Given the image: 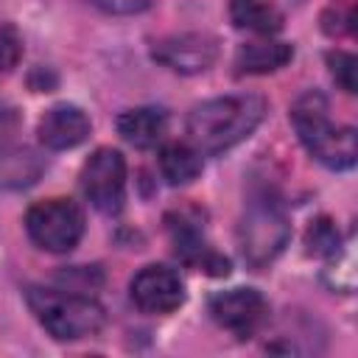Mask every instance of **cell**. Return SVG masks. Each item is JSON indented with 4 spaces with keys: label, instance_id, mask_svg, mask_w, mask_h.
Returning a JSON list of instances; mask_svg holds the SVG:
<instances>
[{
    "label": "cell",
    "instance_id": "obj_1",
    "mask_svg": "<svg viewBox=\"0 0 358 358\" xmlns=\"http://www.w3.org/2000/svg\"><path fill=\"white\" fill-rule=\"evenodd\" d=\"M266 98L241 92L201 101L187 115V134L199 154H221L246 140L266 117Z\"/></svg>",
    "mask_w": 358,
    "mask_h": 358
},
{
    "label": "cell",
    "instance_id": "obj_2",
    "mask_svg": "<svg viewBox=\"0 0 358 358\" xmlns=\"http://www.w3.org/2000/svg\"><path fill=\"white\" fill-rule=\"evenodd\" d=\"M291 123L296 129L299 143L308 148V154L333 168V171H347L355 165L358 157V137L352 126H338L327 115V98L316 90L305 92L296 98L291 106Z\"/></svg>",
    "mask_w": 358,
    "mask_h": 358
},
{
    "label": "cell",
    "instance_id": "obj_3",
    "mask_svg": "<svg viewBox=\"0 0 358 358\" xmlns=\"http://www.w3.org/2000/svg\"><path fill=\"white\" fill-rule=\"evenodd\" d=\"M28 308L34 310L36 322L59 341H76L101 333L106 324V310L98 299L78 291H53L31 285L25 291Z\"/></svg>",
    "mask_w": 358,
    "mask_h": 358
},
{
    "label": "cell",
    "instance_id": "obj_4",
    "mask_svg": "<svg viewBox=\"0 0 358 358\" xmlns=\"http://www.w3.org/2000/svg\"><path fill=\"white\" fill-rule=\"evenodd\" d=\"M288 241L291 224L282 207L268 196L252 199L238 221V246L243 260L252 268H263L288 246Z\"/></svg>",
    "mask_w": 358,
    "mask_h": 358
},
{
    "label": "cell",
    "instance_id": "obj_5",
    "mask_svg": "<svg viewBox=\"0 0 358 358\" xmlns=\"http://www.w3.org/2000/svg\"><path fill=\"white\" fill-rule=\"evenodd\" d=\"M25 232L39 249L64 255L76 249L84 235V213L70 199H45L28 207Z\"/></svg>",
    "mask_w": 358,
    "mask_h": 358
},
{
    "label": "cell",
    "instance_id": "obj_6",
    "mask_svg": "<svg viewBox=\"0 0 358 358\" xmlns=\"http://www.w3.org/2000/svg\"><path fill=\"white\" fill-rule=\"evenodd\" d=\"M165 227H168L173 252L182 263H187L190 268H199L210 277L229 274V260L204 241V213H199L196 207L171 210L165 215Z\"/></svg>",
    "mask_w": 358,
    "mask_h": 358
},
{
    "label": "cell",
    "instance_id": "obj_7",
    "mask_svg": "<svg viewBox=\"0 0 358 358\" xmlns=\"http://www.w3.org/2000/svg\"><path fill=\"white\" fill-rule=\"evenodd\" d=\"M87 201L98 213H117L126 199V159L117 148H95L78 173Z\"/></svg>",
    "mask_w": 358,
    "mask_h": 358
},
{
    "label": "cell",
    "instance_id": "obj_8",
    "mask_svg": "<svg viewBox=\"0 0 358 358\" xmlns=\"http://www.w3.org/2000/svg\"><path fill=\"white\" fill-rule=\"evenodd\" d=\"M210 316L218 327L238 338H249L268 319V302L257 288H229L210 296Z\"/></svg>",
    "mask_w": 358,
    "mask_h": 358
},
{
    "label": "cell",
    "instance_id": "obj_9",
    "mask_svg": "<svg viewBox=\"0 0 358 358\" xmlns=\"http://www.w3.org/2000/svg\"><path fill=\"white\" fill-rule=\"evenodd\" d=\"M151 56L173 73L193 76V73H204L218 59V39L210 34H199V31L173 34V36L159 39Z\"/></svg>",
    "mask_w": 358,
    "mask_h": 358
},
{
    "label": "cell",
    "instance_id": "obj_10",
    "mask_svg": "<svg viewBox=\"0 0 358 358\" xmlns=\"http://www.w3.org/2000/svg\"><path fill=\"white\" fill-rule=\"evenodd\" d=\"M129 291H131V302L143 313H171L185 302V282L168 266L140 268L134 274Z\"/></svg>",
    "mask_w": 358,
    "mask_h": 358
},
{
    "label": "cell",
    "instance_id": "obj_11",
    "mask_svg": "<svg viewBox=\"0 0 358 358\" xmlns=\"http://www.w3.org/2000/svg\"><path fill=\"white\" fill-rule=\"evenodd\" d=\"M90 117L81 106L76 103H59L53 109H48L36 126V134H39V143L50 151H67V148H76L78 143L87 140L90 134Z\"/></svg>",
    "mask_w": 358,
    "mask_h": 358
},
{
    "label": "cell",
    "instance_id": "obj_12",
    "mask_svg": "<svg viewBox=\"0 0 358 358\" xmlns=\"http://www.w3.org/2000/svg\"><path fill=\"white\" fill-rule=\"evenodd\" d=\"M168 131V115L159 106H137L117 115V134L134 148H154Z\"/></svg>",
    "mask_w": 358,
    "mask_h": 358
},
{
    "label": "cell",
    "instance_id": "obj_13",
    "mask_svg": "<svg viewBox=\"0 0 358 358\" xmlns=\"http://www.w3.org/2000/svg\"><path fill=\"white\" fill-rule=\"evenodd\" d=\"M294 59V48L280 39H257L246 42L235 53V70L238 76H263L285 67Z\"/></svg>",
    "mask_w": 358,
    "mask_h": 358
},
{
    "label": "cell",
    "instance_id": "obj_14",
    "mask_svg": "<svg viewBox=\"0 0 358 358\" xmlns=\"http://www.w3.org/2000/svg\"><path fill=\"white\" fill-rule=\"evenodd\" d=\"M229 20L235 28L263 36L282 28V11L271 0H229Z\"/></svg>",
    "mask_w": 358,
    "mask_h": 358
},
{
    "label": "cell",
    "instance_id": "obj_15",
    "mask_svg": "<svg viewBox=\"0 0 358 358\" xmlns=\"http://www.w3.org/2000/svg\"><path fill=\"white\" fill-rule=\"evenodd\" d=\"M45 171L42 157L25 145H0V187H25Z\"/></svg>",
    "mask_w": 358,
    "mask_h": 358
},
{
    "label": "cell",
    "instance_id": "obj_16",
    "mask_svg": "<svg viewBox=\"0 0 358 358\" xmlns=\"http://www.w3.org/2000/svg\"><path fill=\"white\" fill-rule=\"evenodd\" d=\"M159 173L168 185H190L201 173V154L187 143H165L159 151Z\"/></svg>",
    "mask_w": 358,
    "mask_h": 358
},
{
    "label": "cell",
    "instance_id": "obj_17",
    "mask_svg": "<svg viewBox=\"0 0 358 358\" xmlns=\"http://www.w3.org/2000/svg\"><path fill=\"white\" fill-rule=\"evenodd\" d=\"M341 249V235L330 218H313L305 232V252L313 257H333Z\"/></svg>",
    "mask_w": 358,
    "mask_h": 358
},
{
    "label": "cell",
    "instance_id": "obj_18",
    "mask_svg": "<svg viewBox=\"0 0 358 358\" xmlns=\"http://www.w3.org/2000/svg\"><path fill=\"white\" fill-rule=\"evenodd\" d=\"M327 67H330L333 81H336L344 92L352 95V92H355V67H358L355 56L347 53V50H330V53H327Z\"/></svg>",
    "mask_w": 358,
    "mask_h": 358
},
{
    "label": "cell",
    "instance_id": "obj_19",
    "mask_svg": "<svg viewBox=\"0 0 358 358\" xmlns=\"http://www.w3.org/2000/svg\"><path fill=\"white\" fill-rule=\"evenodd\" d=\"M22 59V36L11 22L0 25V76L11 73Z\"/></svg>",
    "mask_w": 358,
    "mask_h": 358
},
{
    "label": "cell",
    "instance_id": "obj_20",
    "mask_svg": "<svg viewBox=\"0 0 358 358\" xmlns=\"http://www.w3.org/2000/svg\"><path fill=\"white\" fill-rule=\"evenodd\" d=\"M87 3L106 14H140L148 8L151 0H87Z\"/></svg>",
    "mask_w": 358,
    "mask_h": 358
}]
</instances>
